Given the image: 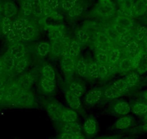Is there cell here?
I'll list each match as a JSON object with an SVG mask.
<instances>
[{
  "label": "cell",
  "mask_w": 147,
  "mask_h": 139,
  "mask_svg": "<svg viewBox=\"0 0 147 139\" xmlns=\"http://www.w3.org/2000/svg\"><path fill=\"white\" fill-rule=\"evenodd\" d=\"M78 120V114L75 110L71 108H63L61 118V123H71L77 122Z\"/></svg>",
  "instance_id": "15"
},
{
  "label": "cell",
  "mask_w": 147,
  "mask_h": 139,
  "mask_svg": "<svg viewBox=\"0 0 147 139\" xmlns=\"http://www.w3.org/2000/svg\"><path fill=\"white\" fill-rule=\"evenodd\" d=\"M120 137H117V136H103L97 139H118Z\"/></svg>",
  "instance_id": "50"
},
{
  "label": "cell",
  "mask_w": 147,
  "mask_h": 139,
  "mask_svg": "<svg viewBox=\"0 0 147 139\" xmlns=\"http://www.w3.org/2000/svg\"><path fill=\"white\" fill-rule=\"evenodd\" d=\"M28 64H29V62H28V59H27L26 57L22 58V59H18V60H16L14 72L17 74H22L28 68Z\"/></svg>",
  "instance_id": "33"
},
{
  "label": "cell",
  "mask_w": 147,
  "mask_h": 139,
  "mask_svg": "<svg viewBox=\"0 0 147 139\" xmlns=\"http://www.w3.org/2000/svg\"><path fill=\"white\" fill-rule=\"evenodd\" d=\"M36 52L39 56L46 57L51 53V44L46 42H40L37 45Z\"/></svg>",
  "instance_id": "35"
},
{
  "label": "cell",
  "mask_w": 147,
  "mask_h": 139,
  "mask_svg": "<svg viewBox=\"0 0 147 139\" xmlns=\"http://www.w3.org/2000/svg\"><path fill=\"white\" fill-rule=\"evenodd\" d=\"M125 83L128 85V88L132 89V88L135 87L140 81V77L138 73L136 72H133V73H130L129 74L127 75L125 78H124Z\"/></svg>",
  "instance_id": "34"
},
{
  "label": "cell",
  "mask_w": 147,
  "mask_h": 139,
  "mask_svg": "<svg viewBox=\"0 0 147 139\" xmlns=\"http://www.w3.org/2000/svg\"><path fill=\"white\" fill-rule=\"evenodd\" d=\"M83 130L87 136H94L98 131V123L94 117H90L84 122L82 126Z\"/></svg>",
  "instance_id": "9"
},
{
  "label": "cell",
  "mask_w": 147,
  "mask_h": 139,
  "mask_svg": "<svg viewBox=\"0 0 147 139\" xmlns=\"http://www.w3.org/2000/svg\"><path fill=\"white\" fill-rule=\"evenodd\" d=\"M109 76H110V73L105 64H99V79L104 80L107 78Z\"/></svg>",
  "instance_id": "42"
},
{
  "label": "cell",
  "mask_w": 147,
  "mask_h": 139,
  "mask_svg": "<svg viewBox=\"0 0 147 139\" xmlns=\"http://www.w3.org/2000/svg\"><path fill=\"white\" fill-rule=\"evenodd\" d=\"M69 91L71 92L73 94L78 96L79 98L82 97L84 94L85 92V87L81 83H79L77 81H74L69 84Z\"/></svg>",
  "instance_id": "30"
},
{
  "label": "cell",
  "mask_w": 147,
  "mask_h": 139,
  "mask_svg": "<svg viewBox=\"0 0 147 139\" xmlns=\"http://www.w3.org/2000/svg\"><path fill=\"white\" fill-rule=\"evenodd\" d=\"M77 60L74 57H71L64 54L61 56V65L62 69L63 71L66 73H71L76 70V65H77Z\"/></svg>",
  "instance_id": "7"
},
{
  "label": "cell",
  "mask_w": 147,
  "mask_h": 139,
  "mask_svg": "<svg viewBox=\"0 0 147 139\" xmlns=\"http://www.w3.org/2000/svg\"><path fill=\"white\" fill-rule=\"evenodd\" d=\"M0 29L2 35L7 37L15 30L13 28V19L3 17L0 21Z\"/></svg>",
  "instance_id": "16"
},
{
  "label": "cell",
  "mask_w": 147,
  "mask_h": 139,
  "mask_svg": "<svg viewBox=\"0 0 147 139\" xmlns=\"http://www.w3.org/2000/svg\"><path fill=\"white\" fill-rule=\"evenodd\" d=\"M143 98H144V101L147 103V90H146L143 93Z\"/></svg>",
  "instance_id": "52"
},
{
  "label": "cell",
  "mask_w": 147,
  "mask_h": 139,
  "mask_svg": "<svg viewBox=\"0 0 147 139\" xmlns=\"http://www.w3.org/2000/svg\"><path fill=\"white\" fill-rule=\"evenodd\" d=\"M41 76L49 80H53V81L56 80V72H55L54 68L49 64L43 65L41 68Z\"/></svg>",
  "instance_id": "32"
},
{
  "label": "cell",
  "mask_w": 147,
  "mask_h": 139,
  "mask_svg": "<svg viewBox=\"0 0 147 139\" xmlns=\"http://www.w3.org/2000/svg\"><path fill=\"white\" fill-rule=\"evenodd\" d=\"M1 57H2L4 67H5V73H12V72H14L15 63H16V59L9 54L8 51Z\"/></svg>",
  "instance_id": "21"
},
{
  "label": "cell",
  "mask_w": 147,
  "mask_h": 139,
  "mask_svg": "<svg viewBox=\"0 0 147 139\" xmlns=\"http://www.w3.org/2000/svg\"><path fill=\"white\" fill-rule=\"evenodd\" d=\"M139 130H141V131L144 132V133H147V122L146 123H144L141 126H140Z\"/></svg>",
  "instance_id": "48"
},
{
  "label": "cell",
  "mask_w": 147,
  "mask_h": 139,
  "mask_svg": "<svg viewBox=\"0 0 147 139\" xmlns=\"http://www.w3.org/2000/svg\"><path fill=\"white\" fill-rule=\"evenodd\" d=\"M78 1L79 0H60V9L68 12L75 6Z\"/></svg>",
  "instance_id": "40"
},
{
  "label": "cell",
  "mask_w": 147,
  "mask_h": 139,
  "mask_svg": "<svg viewBox=\"0 0 147 139\" xmlns=\"http://www.w3.org/2000/svg\"><path fill=\"white\" fill-rule=\"evenodd\" d=\"M76 40L80 44V45H87L91 42V35L88 31L84 28H80L76 32Z\"/></svg>",
  "instance_id": "23"
},
{
  "label": "cell",
  "mask_w": 147,
  "mask_h": 139,
  "mask_svg": "<svg viewBox=\"0 0 147 139\" xmlns=\"http://www.w3.org/2000/svg\"><path fill=\"white\" fill-rule=\"evenodd\" d=\"M65 99L66 103L69 104V107L74 110H77L81 107V102L78 96L69 91V90L65 93Z\"/></svg>",
  "instance_id": "18"
},
{
  "label": "cell",
  "mask_w": 147,
  "mask_h": 139,
  "mask_svg": "<svg viewBox=\"0 0 147 139\" xmlns=\"http://www.w3.org/2000/svg\"><path fill=\"white\" fill-rule=\"evenodd\" d=\"M40 86L43 92L49 94H51L56 90V83L55 81L41 76L40 79Z\"/></svg>",
  "instance_id": "22"
},
{
  "label": "cell",
  "mask_w": 147,
  "mask_h": 139,
  "mask_svg": "<svg viewBox=\"0 0 147 139\" xmlns=\"http://www.w3.org/2000/svg\"><path fill=\"white\" fill-rule=\"evenodd\" d=\"M134 123V120L131 117L128 115H124L121 117V118L118 119L113 125V127L115 129L120 130H126L129 128Z\"/></svg>",
  "instance_id": "19"
},
{
  "label": "cell",
  "mask_w": 147,
  "mask_h": 139,
  "mask_svg": "<svg viewBox=\"0 0 147 139\" xmlns=\"http://www.w3.org/2000/svg\"><path fill=\"white\" fill-rule=\"evenodd\" d=\"M2 31H1V29H0V38H1V36H2Z\"/></svg>",
  "instance_id": "56"
},
{
  "label": "cell",
  "mask_w": 147,
  "mask_h": 139,
  "mask_svg": "<svg viewBox=\"0 0 147 139\" xmlns=\"http://www.w3.org/2000/svg\"><path fill=\"white\" fill-rule=\"evenodd\" d=\"M136 1L139 4H141V5H145V6L147 7V0H136Z\"/></svg>",
  "instance_id": "51"
},
{
  "label": "cell",
  "mask_w": 147,
  "mask_h": 139,
  "mask_svg": "<svg viewBox=\"0 0 147 139\" xmlns=\"http://www.w3.org/2000/svg\"><path fill=\"white\" fill-rule=\"evenodd\" d=\"M87 76L93 79L99 78V64L97 62H91L89 63Z\"/></svg>",
  "instance_id": "37"
},
{
  "label": "cell",
  "mask_w": 147,
  "mask_h": 139,
  "mask_svg": "<svg viewBox=\"0 0 147 139\" xmlns=\"http://www.w3.org/2000/svg\"><path fill=\"white\" fill-rule=\"evenodd\" d=\"M112 86L113 88H115V89H116L118 92H120L122 95L129 90V88H128L127 83H125L124 78L120 79V80H118L115 82H114L113 84L112 85Z\"/></svg>",
  "instance_id": "38"
},
{
  "label": "cell",
  "mask_w": 147,
  "mask_h": 139,
  "mask_svg": "<svg viewBox=\"0 0 147 139\" xmlns=\"http://www.w3.org/2000/svg\"><path fill=\"white\" fill-rule=\"evenodd\" d=\"M123 47L119 46H114L110 48L107 51V57H108V62L111 63L118 64L120 59L123 57V52H124Z\"/></svg>",
  "instance_id": "13"
},
{
  "label": "cell",
  "mask_w": 147,
  "mask_h": 139,
  "mask_svg": "<svg viewBox=\"0 0 147 139\" xmlns=\"http://www.w3.org/2000/svg\"><path fill=\"white\" fill-rule=\"evenodd\" d=\"M49 7L53 10L59 11L60 9V0H44Z\"/></svg>",
  "instance_id": "43"
},
{
  "label": "cell",
  "mask_w": 147,
  "mask_h": 139,
  "mask_svg": "<svg viewBox=\"0 0 147 139\" xmlns=\"http://www.w3.org/2000/svg\"><path fill=\"white\" fill-rule=\"evenodd\" d=\"M32 2H22L20 3V12L22 16L30 18L32 14Z\"/></svg>",
  "instance_id": "36"
},
{
  "label": "cell",
  "mask_w": 147,
  "mask_h": 139,
  "mask_svg": "<svg viewBox=\"0 0 147 139\" xmlns=\"http://www.w3.org/2000/svg\"><path fill=\"white\" fill-rule=\"evenodd\" d=\"M5 93H6V86L0 89V104L2 103L5 98Z\"/></svg>",
  "instance_id": "46"
},
{
  "label": "cell",
  "mask_w": 147,
  "mask_h": 139,
  "mask_svg": "<svg viewBox=\"0 0 147 139\" xmlns=\"http://www.w3.org/2000/svg\"><path fill=\"white\" fill-rule=\"evenodd\" d=\"M85 9L86 4L81 0H79L75 6L67 12V15L70 19H77L83 15V13L85 11Z\"/></svg>",
  "instance_id": "14"
},
{
  "label": "cell",
  "mask_w": 147,
  "mask_h": 139,
  "mask_svg": "<svg viewBox=\"0 0 147 139\" xmlns=\"http://www.w3.org/2000/svg\"><path fill=\"white\" fill-rule=\"evenodd\" d=\"M103 95L106 99H117V98L120 97L122 96L120 92H118L115 88L113 87L112 86H110V87L107 88L104 92H103Z\"/></svg>",
  "instance_id": "39"
},
{
  "label": "cell",
  "mask_w": 147,
  "mask_h": 139,
  "mask_svg": "<svg viewBox=\"0 0 147 139\" xmlns=\"http://www.w3.org/2000/svg\"><path fill=\"white\" fill-rule=\"evenodd\" d=\"M83 130L82 126L79 124L77 122L71 123H62L61 126V133H68L71 134H76V133H82Z\"/></svg>",
  "instance_id": "17"
},
{
  "label": "cell",
  "mask_w": 147,
  "mask_h": 139,
  "mask_svg": "<svg viewBox=\"0 0 147 139\" xmlns=\"http://www.w3.org/2000/svg\"><path fill=\"white\" fill-rule=\"evenodd\" d=\"M31 20L30 18L24 16H18L13 19V28L15 31L20 33L25 26L28 25Z\"/></svg>",
  "instance_id": "26"
},
{
  "label": "cell",
  "mask_w": 147,
  "mask_h": 139,
  "mask_svg": "<svg viewBox=\"0 0 147 139\" xmlns=\"http://www.w3.org/2000/svg\"><path fill=\"white\" fill-rule=\"evenodd\" d=\"M113 111L118 115H127L131 111V107L128 102L125 101H120L114 105Z\"/></svg>",
  "instance_id": "20"
},
{
  "label": "cell",
  "mask_w": 147,
  "mask_h": 139,
  "mask_svg": "<svg viewBox=\"0 0 147 139\" xmlns=\"http://www.w3.org/2000/svg\"><path fill=\"white\" fill-rule=\"evenodd\" d=\"M118 139H131V138H119Z\"/></svg>",
  "instance_id": "55"
},
{
  "label": "cell",
  "mask_w": 147,
  "mask_h": 139,
  "mask_svg": "<svg viewBox=\"0 0 147 139\" xmlns=\"http://www.w3.org/2000/svg\"><path fill=\"white\" fill-rule=\"evenodd\" d=\"M146 22H147V14L146 15Z\"/></svg>",
  "instance_id": "57"
},
{
  "label": "cell",
  "mask_w": 147,
  "mask_h": 139,
  "mask_svg": "<svg viewBox=\"0 0 147 139\" xmlns=\"http://www.w3.org/2000/svg\"><path fill=\"white\" fill-rule=\"evenodd\" d=\"M5 73V67H4L3 62H2V57H0V77L2 76H3Z\"/></svg>",
  "instance_id": "47"
},
{
  "label": "cell",
  "mask_w": 147,
  "mask_h": 139,
  "mask_svg": "<svg viewBox=\"0 0 147 139\" xmlns=\"http://www.w3.org/2000/svg\"><path fill=\"white\" fill-rule=\"evenodd\" d=\"M134 36L136 40L142 44L147 37V27L144 25H137L134 28Z\"/></svg>",
  "instance_id": "27"
},
{
  "label": "cell",
  "mask_w": 147,
  "mask_h": 139,
  "mask_svg": "<svg viewBox=\"0 0 147 139\" xmlns=\"http://www.w3.org/2000/svg\"><path fill=\"white\" fill-rule=\"evenodd\" d=\"M2 5H3V0H0V15L2 16Z\"/></svg>",
  "instance_id": "53"
},
{
  "label": "cell",
  "mask_w": 147,
  "mask_h": 139,
  "mask_svg": "<svg viewBox=\"0 0 147 139\" xmlns=\"http://www.w3.org/2000/svg\"><path fill=\"white\" fill-rule=\"evenodd\" d=\"M43 4L44 0H33L32 5V17L36 20L42 18L43 10Z\"/></svg>",
  "instance_id": "24"
},
{
  "label": "cell",
  "mask_w": 147,
  "mask_h": 139,
  "mask_svg": "<svg viewBox=\"0 0 147 139\" xmlns=\"http://www.w3.org/2000/svg\"><path fill=\"white\" fill-rule=\"evenodd\" d=\"M20 11V7L13 0H3L2 5V18L14 19Z\"/></svg>",
  "instance_id": "4"
},
{
  "label": "cell",
  "mask_w": 147,
  "mask_h": 139,
  "mask_svg": "<svg viewBox=\"0 0 147 139\" xmlns=\"http://www.w3.org/2000/svg\"><path fill=\"white\" fill-rule=\"evenodd\" d=\"M131 111L137 116H144L147 113V103L136 102L131 107Z\"/></svg>",
  "instance_id": "31"
},
{
  "label": "cell",
  "mask_w": 147,
  "mask_h": 139,
  "mask_svg": "<svg viewBox=\"0 0 147 139\" xmlns=\"http://www.w3.org/2000/svg\"><path fill=\"white\" fill-rule=\"evenodd\" d=\"M118 70L123 74H127L134 69V62L131 58L124 56L118 62Z\"/></svg>",
  "instance_id": "12"
},
{
  "label": "cell",
  "mask_w": 147,
  "mask_h": 139,
  "mask_svg": "<svg viewBox=\"0 0 147 139\" xmlns=\"http://www.w3.org/2000/svg\"><path fill=\"white\" fill-rule=\"evenodd\" d=\"M119 5V7L125 6V5H128L133 4L136 2V0H115Z\"/></svg>",
  "instance_id": "45"
},
{
  "label": "cell",
  "mask_w": 147,
  "mask_h": 139,
  "mask_svg": "<svg viewBox=\"0 0 147 139\" xmlns=\"http://www.w3.org/2000/svg\"><path fill=\"white\" fill-rule=\"evenodd\" d=\"M74 139H85V138H84V136H83L82 133H76V134H74Z\"/></svg>",
  "instance_id": "49"
},
{
  "label": "cell",
  "mask_w": 147,
  "mask_h": 139,
  "mask_svg": "<svg viewBox=\"0 0 147 139\" xmlns=\"http://www.w3.org/2000/svg\"><path fill=\"white\" fill-rule=\"evenodd\" d=\"M103 91L100 89H94L86 93L84 102L88 105H94L101 99Z\"/></svg>",
  "instance_id": "10"
},
{
  "label": "cell",
  "mask_w": 147,
  "mask_h": 139,
  "mask_svg": "<svg viewBox=\"0 0 147 139\" xmlns=\"http://www.w3.org/2000/svg\"><path fill=\"white\" fill-rule=\"evenodd\" d=\"M97 5L102 8L118 10L113 0H97Z\"/></svg>",
  "instance_id": "41"
},
{
  "label": "cell",
  "mask_w": 147,
  "mask_h": 139,
  "mask_svg": "<svg viewBox=\"0 0 147 139\" xmlns=\"http://www.w3.org/2000/svg\"><path fill=\"white\" fill-rule=\"evenodd\" d=\"M71 39L67 35H65L58 40L51 42V53L54 56H61L66 53V47Z\"/></svg>",
  "instance_id": "2"
},
{
  "label": "cell",
  "mask_w": 147,
  "mask_h": 139,
  "mask_svg": "<svg viewBox=\"0 0 147 139\" xmlns=\"http://www.w3.org/2000/svg\"><path fill=\"white\" fill-rule=\"evenodd\" d=\"M20 3H22V2H32L33 0H19Z\"/></svg>",
  "instance_id": "54"
},
{
  "label": "cell",
  "mask_w": 147,
  "mask_h": 139,
  "mask_svg": "<svg viewBox=\"0 0 147 139\" xmlns=\"http://www.w3.org/2000/svg\"><path fill=\"white\" fill-rule=\"evenodd\" d=\"M89 62L84 58L78 59L76 65V71L79 76L82 78L87 77V70H88Z\"/></svg>",
  "instance_id": "28"
},
{
  "label": "cell",
  "mask_w": 147,
  "mask_h": 139,
  "mask_svg": "<svg viewBox=\"0 0 147 139\" xmlns=\"http://www.w3.org/2000/svg\"><path fill=\"white\" fill-rule=\"evenodd\" d=\"M44 107L51 120L55 123H61L62 111L64 107L59 102L54 100L49 101L45 103Z\"/></svg>",
  "instance_id": "1"
},
{
  "label": "cell",
  "mask_w": 147,
  "mask_h": 139,
  "mask_svg": "<svg viewBox=\"0 0 147 139\" xmlns=\"http://www.w3.org/2000/svg\"><path fill=\"white\" fill-rule=\"evenodd\" d=\"M74 134L68 133H61L57 137V139H74Z\"/></svg>",
  "instance_id": "44"
},
{
  "label": "cell",
  "mask_w": 147,
  "mask_h": 139,
  "mask_svg": "<svg viewBox=\"0 0 147 139\" xmlns=\"http://www.w3.org/2000/svg\"><path fill=\"white\" fill-rule=\"evenodd\" d=\"M20 107L25 108H31L35 105V98L31 91H22L19 95Z\"/></svg>",
  "instance_id": "5"
},
{
  "label": "cell",
  "mask_w": 147,
  "mask_h": 139,
  "mask_svg": "<svg viewBox=\"0 0 147 139\" xmlns=\"http://www.w3.org/2000/svg\"><path fill=\"white\" fill-rule=\"evenodd\" d=\"M47 31L48 36L51 42L58 40L65 35H66L65 28L61 24H53V25H46L44 27Z\"/></svg>",
  "instance_id": "3"
},
{
  "label": "cell",
  "mask_w": 147,
  "mask_h": 139,
  "mask_svg": "<svg viewBox=\"0 0 147 139\" xmlns=\"http://www.w3.org/2000/svg\"><path fill=\"white\" fill-rule=\"evenodd\" d=\"M8 52H9V54H10L16 60L22 59V58L26 57V48L24 46L23 44H22L21 42L16 44L15 45H12V46H10Z\"/></svg>",
  "instance_id": "11"
},
{
  "label": "cell",
  "mask_w": 147,
  "mask_h": 139,
  "mask_svg": "<svg viewBox=\"0 0 147 139\" xmlns=\"http://www.w3.org/2000/svg\"><path fill=\"white\" fill-rule=\"evenodd\" d=\"M37 33V27L35 23L31 21L27 26H25L19 33L21 41L30 42L35 38Z\"/></svg>",
  "instance_id": "6"
},
{
  "label": "cell",
  "mask_w": 147,
  "mask_h": 139,
  "mask_svg": "<svg viewBox=\"0 0 147 139\" xmlns=\"http://www.w3.org/2000/svg\"><path fill=\"white\" fill-rule=\"evenodd\" d=\"M16 80L21 91H30L34 84V78L29 73H22Z\"/></svg>",
  "instance_id": "8"
},
{
  "label": "cell",
  "mask_w": 147,
  "mask_h": 139,
  "mask_svg": "<svg viewBox=\"0 0 147 139\" xmlns=\"http://www.w3.org/2000/svg\"><path fill=\"white\" fill-rule=\"evenodd\" d=\"M80 52H81V45L75 39V40H71L69 42V44L66 47V53L65 54L76 57L80 55Z\"/></svg>",
  "instance_id": "25"
},
{
  "label": "cell",
  "mask_w": 147,
  "mask_h": 139,
  "mask_svg": "<svg viewBox=\"0 0 147 139\" xmlns=\"http://www.w3.org/2000/svg\"><path fill=\"white\" fill-rule=\"evenodd\" d=\"M96 62L99 64H106L108 62L107 50L103 47H94Z\"/></svg>",
  "instance_id": "29"
}]
</instances>
